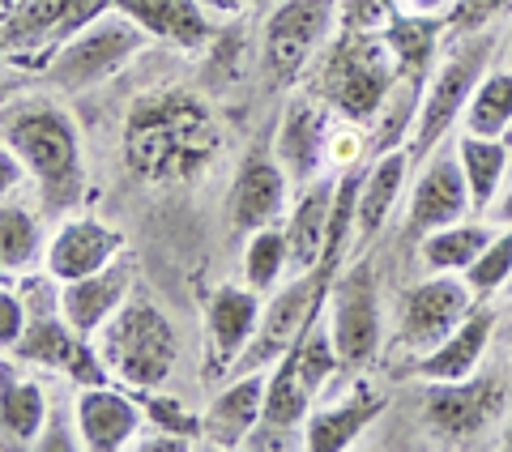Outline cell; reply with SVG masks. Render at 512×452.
Instances as JSON below:
<instances>
[{
  "mask_svg": "<svg viewBox=\"0 0 512 452\" xmlns=\"http://www.w3.org/2000/svg\"><path fill=\"white\" fill-rule=\"evenodd\" d=\"M116 9H124L137 26H146L154 39L184 47V52H197L214 39V26L197 0H116Z\"/></svg>",
  "mask_w": 512,
  "mask_h": 452,
  "instance_id": "24",
  "label": "cell"
},
{
  "mask_svg": "<svg viewBox=\"0 0 512 452\" xmlns=\"http://www.w3.org/2000/svg\"><path fill=\"white\" fill-rule=\"evenodd\" d=\"M5 145L26 163L47 214H69L86 197V158L77 124L52 103H26L5 116Z\"/></svg>",
  "mask_w": 512,
  "mask_h": 452,
  "instance_id": "3",
  "label": "cell"
},
{
  "mask_svg": "<svg viewBox=\"0 0 512 452\" xmlns=\"http://www.w3.org/2000/svg\"><path fill=\"white\" fill-rule=\"evenodd\" d=\"M406 171H410V154L406 150H384L372 171L363 175V188H359V209H355V231L359 239H376L384 231V222H389L397 197H402L406 188Z\"/></svg>",
  "mask_w": 512,
  "mask_h": 452,
  "instance_id": "25",
  "label": "cell"
},
{
  "mask_svg": "<svg viewBox=\"0 0 512 452\" xmlns=\"http://www.w3.org/2000/svg\"><path fill=\"white\" fill-rule=\"evenodd\" d=\"M9 354H18V359L35 363V367H47V371H60V376H69L77 384H107L111 380L103 359H99V350L90 346V337H82L69 320H64V312L30 316L22 342L13 346Z\"/></svg>",
  "mask_w": 512,
  "mask_h": 452,
  "instance_id": "10",
  "label": "cell"
},
{
  "mask_svg": "<svg viewBox=\"0 0 512 452\" xmlns=\"http://www.w3.org/2000/svg\"><path fill=\"white\" fill-rule=\"evenodd\" d=\"M43 252L47 244L39 218L26 205L5 197V209H0V265H5V273H26Z\"/></svg>",
  "mask_w": 512,
  "mask_h": 452,
  "instance_id": "31",
  "label": "cell"
},
{
  "mask_svg": "<svg viewBox=\"0 0 512 452\" xmlns=\"http://www.w3.org/2000/svg\"><path fill=\"white\" fill-rule=\"evenodd\" d=\"M500 444H504V448H508V452H512V418H508V423H504V427H500Z\"/></svg>",
  "mask_w": 512,
  "mask_h": 452,
  "instance_id": "42",
  "label": "cell"
},
{
  "mask_svg": "<svg viewBox=\"0 0 512 452\" xmlns=\"http://www.w3.org/2000/svg\"><path fill=\"white\" fill-rule=\"evenodd\" d=\"M265 389H269V376H261V371H239V380H231L227 389L205 406L201 440L214 448H244L265 414Z\"/></svg>",
  "mask_w": 512,
  "mask_h": 452,
  "instance_id": "19",
  "label": "cell"
},
{
  "mask_svg": "<svg viewBox=\"0 0 512 452\" xmlns=\"http://www.w3.org/2000/svg\"><path fill=\"white\" fill-rule=\"evenodd\" d=\"M457 158H461V171H466V184H470V201H474V214H487L495 205L504 188V175H508V150L500 137H478L466 133L457 145Z\"/></svg>",
  "mask_w": 512,
  "mask_h": 452,
  "instance_id": "28",
  "label": "cell"
},
{
  "mask_svg": "<svg viewBox=\"0 0 512 452\" xmlns=\"http://www.w3.org/2000/svg\"><path fill=\"white\" fill-rule=\"evenodd\" d=\"M495 239L491 226L483 222H453V226H440V231H427L423 235V265L431 273H466L478 256L487 252V244Z\"/></svg>",
  "mask_w": 512,
  "mask_h": 452,
  "instance_id": "29",
  "label": "cell"
},
{
  "mask_svg": "<svg viewBox=\"0 0 512 452\" xmlns=\"http://www.w3.org/2000/svg\"><path fill=\"white\" fill-rule=\"evenodd\" d=\"M389 18H393V9L384 5V0H338V26L342 30H372Z\"/></svg>",
  "mask_w": 512,
  "mask_h": 452,
  "instance_id": "38",
  "label": "cell"
},
{
  "mask_svg": "<svg viewBox=\"0 0 512 452\" xmlns=\"http://www.w3.org/2000/svg\"><path fill=\"white\" fill-rule=\"evenodd\" d=\"M141 423H146V406L116 384H82L73 401V431L90 452H120L137 444Z\"/></svg>",
  "mask_w": 512,
  "mask_h": 452,
  "instance_id": "13",
  "label": "cell"
},
{
  "mask_svg": "<svg viewBox=\"0 0 512 452\" xmlns=\"http://www.w3.org/2000/svg\"><path fill=\"white\" fill-rule=\"evenodd\" d=\"M384 39L393 47V60H397V77L402 86L419 94L427 73H431V60H436V43H440V22L431 13H393L389 26H384Z\"/></svg>",
  "mask_w": 512,
  "mask_h": 452,
  "instance_id": "26",
  "label": "cell"
},
{
  "mask_svg": "<svg viewBox=\"0 0 512 452\" xmlns=\"http://www.w3.org/2000/svg\"><path fill=\"white\" fill-rule=\"evenodd\" d=\"M512 128V69L483 73L466 107V133L478 137H504Z\"/></svg>",
  "mask_w": 512,
  "mask_h": 452,
  "instance_id": "32",
  "label": "cell"
},
{
  "mask_svg": "<svg viewBox=\"0 0 512 452\" xmlns=\"http://www.w3.org/2000/svg\"><path fill=\"white\" fill-rule=\"evenodd\" d=\"M329 333H333V346H338L342 367L372 363V354L380 346V299H376V282L367 269H350L333 286Z\"/></svg>",
  "mask_w": 512,
  "mask_h": 452,
  "instance_id": "11",
  "label": "cell"
},
{
  "mask_svg": "<svg viewBox=\"0 0 512 452\" xmlns=\"http://www.w3.org/2000/svg\"><path fill=\"white\" fill-rule=\"evenodd\" d=\"M128 286H133L128 261H111L107 269L90 273V278L64 282L60 286V312L82 337H94L128 303Z\"/></svg>",
  "mask_w": 512,
  "mask_h": 452,
  "instance_id": "21",
  "label": "cell"
},
{
  "mask_svg": "<svg viewBox=\"0 0 512 452\" xmlns=\"http://www.w3.org/2000/svg\"><path fill=\"white\" fill-rule=\"evenodd\" d=\"M508 278H512V226H508V231H495L487 252L466 269V282L478 290V299H483V295H500V290L508 286Z\"/></svg>",
  "mask_w": 512,
  "mask_h": 452,
  "instance_id": "35",
  "label": "cell"
},
{
  "mask_svg": "<svg viewBox=\"0 0 512 452\" xmlns=\"http://www.w3.org/2000/svg\"><path fill=\"white\" fill-rule=\"evenodd\" d=\"M338 26V0H282L265 22V69L278 86L308 73L320 43Z\"/></svg>",
  "mask_w": 512,
  "mask_h": 452,
  "instance_id": "6",
  "label": "cell"
},
{
  "mask_svg": "<svg viewBox=\"0 0 512 452\" xmlns=\"http://www.w3.org/2000/svg\"><path fill=\"white\" fill-rule=\"evenodd\" d=\"M384 5H389V9H397V5H402V0H384Z\"/></svg>",
  "mask_w": 512,
  "mask_h": 452,
  "instance_id": "43",
  "label": "cell"
},
{
  "mask_svg": "<svg viewBox=\"0 0 512 452\" xmlns=\"http://www.w3.org/2000/svg\"><path fill=\"white\" fill-rule=\"evenodd\" d=\"M508 56H512V43H508Z\"/></svg>",
  "mask_w": 512,
  "mask_h": 452,
  "instance_id": "46",
  "label": "cell"
},
{
  "mask_svg": "<svg viewBox=\"0 0 512 452\" xmlns=\"http://www.w3.org/2000/svg\"><path fill=\"white\" fill-rule=\"evenodd\" d=\"M414 5V13H440V9H448V0H410Z\"/></svg>",
  "mask_w": 512,
  "mask_h": 452,
  "instance_id": "41",
  "label": "cell"
},
{
  "mask_svg": "<svg viewBox=\"0 0 512 452\" xmlns=\"http://www.w3.org/2000/svg\"><path fill=\"white\" fill-rule=\"evenodd\" d=\"M504 295H508V299H512V278H508V286H504Z\"/></svg>",
  "mask_w": 512,
  "mask_h": 452,
  "instance_id": "44",
  "label": "cell"
},
{
  "mask_svg": "<svg viewBox=\"0 0 512 452\" xmlns=\"http://www.w3.org/2000/svg\"><path fill=\"white\" fill-rule=\"evenodd\" d=\"M9 5H13V0H5V9H9Z\"/></svg>",
  "mask_w": 512,
  "mask_h": 452,
  "instance_id": "45",
  "label": "cell"
},
{
  "mask_svg": "<svg viewBox=\"0 0 512 452\" xmlns=\"http://www.w3.org/2000/svg\"><path fill=\"white\" fill-rule=\"evenodd\" d=\"M154 35L146 26H137L124 9H111L103 13L94 26H86L77 39H69L60 52L47 60V82L60 86V90H90L107 82L111 73H120L128 60H133L141 47H146Z\"/></svg>",
  "mask_w": 512,
  "mask_h": 452,
  "instance_id": "5",
  "label": "cell"
},
{
  "mask_svg": "<svg viewBox=\"0 0 512 452\" xmlns=\"http://www.w3.org/2000/svg\"><path fill=\"white\" fill-rule=\"evenodd\" d=\"M286 188H291V175L282 171V163L274 154H248L235 171V184H231V222L235 231H261L269 226L282 205H286Z\"/></svg>",
  "mask_w": 512,
  "mask_h": 452,
  "instance_id": "20",
  "label": "cell"
},
{
  "mask_svg": "<svg viewBox=\"0 0 512 452\" xmlns=\"http://www.w3.org/2000/svg\"><path fill=\"white\" fill-rule=\"evenodd\" d=\"M504 406L500 380H453V384H431L423 401L427 427L444 435V440H470V435L487 431L495 414Z\"/></svg>",
  "mask_w": 512,
  "mask_h": 452,
  "instance_id": "15",
  "label": "cell"
},
{
  "mask_svg": "<svg viewBox=\"0 0 512 452\" xmlns=\"http://www.w3.org/2000/svg\"><path fill=\"white\" fill-rule=\"evenodd\" d=\"M491 325H495V312L491 308H474L461 325L444 337L440 346L423 350L414 376H423L431 384H453V380H470L478 363H483V350L491 342Z\"/></svg>",
  "mask_w": 512,
  "mask_h": 452,
  "instance_id": "22",
  "label": "cell"
},
{
  "mask_svg": "<svg viewBox=\"0 0 512 452\" xmlns=\"http://www.w3.org/2000/svg\"><path fill=\"white\" fill-rule=\"evenodd\" d=\"M222 150L218 124L188 90H154L128 107L124 167L141 184H188Z\"/></svg>",
  "mask_w": 512,
  "mask_h": 452,
  "instance_id": "1",
  "label": "cell"
},
{
  "mask_svg": "<svg viewBox=\"0 0 512 452\" xmlns=\"http://www.w3.org/2000/svg\"><path fill=\"white\" fill-rule=\"evenodd\" d=\"M333 269V265H329ZM329 269L325 273H316L308 269L303 278H295L286 290H278L274 299L265 303V316H261V329H256L252 337V346L239 354V363L235 371H261L269 363H278L286 350H291L303 329L316 320L320 312V295H325V286H329Z\"/></svg>",
  "mask_w": 512,
  "mask_h": 452,
  "instance_id": "8",
  "label": "cell"
},
{
  "mask_svg": "<svg viewBox=\"0 0 512 452\" xmlns=\"http://www.w3.org/2000/svg\"><path fill=\"white\" fill-rule=\"evenodd\" d=\"M308 414H312V393H308V384H303V376H299L291 350H286L282 359H278V367L269 371L261 423L282 427V431H295L299 423H308Z\"/></svg>",
  "mask_w": 512,
  "mask_h": 452,
  "instance_id": "30",
  "label": "cell"
},
{
  "mask_svg": "<svg viewBox=\"0 0 512 452\" xmlns=\"http://www.w3.org/2000/svg\"><path fill=\"white\" fill-rule=\"evenodd\" d=\"M0 431L5 444H35L47 431V397L35 380H18L13 376V354L5 363V393H0Z\"/></svg>",
  "mask_w": 512,
  "mask_h": 452,
  "instance_id": "27",
  "label": "cell"
},
{
  "mask_svg": "<svg viewBox=\"0 0 512 452\" xmlns=\"http://www.w3.org/2000/svg\"><path fill=\"white\" fill-rule=\"evenodd\" d=\"M291 269V239H286V226L274 231V226H261V231L248 235L244 248V282L256 290V295H269L282 273Z\"/></svg>",
  "mask_w": 512,
  "mask_h": 452,
  "instance_id": "33",
  "label": "cell"
},
{
  "mask_svg": "<svg viewBox=\"0 0 512 452\" xmlns=\"http://www.w3.org/2000/svg\"><path fill=\"white\" fill-rule=\"evenodd\" d=\"M487 39L457 47L453 56L440 64V73L431 77L427 86V99L414 116V137H410V154H427L436 150L440 137L461 120V111L470 107V94L474 86L483 82V64H487Z\"/></svg>",
  "mask_w": 512,
  "mask_h": 452,
  "instance_id": "7",
  "label": "cell"
},
{
  "mask_svg": "<svg viewBox=\"0 0 512 452\" xmlns=\"http://www.w3.org/2000/svg\"><path fill=\"white\" fill-rule=\"evenodd\" d=\"M384 414V397L376 389H355L338 406H320L303 423V444L312 452H342Z\"/></svg>",
  "mask_w": 512,
  "mask_h": 452,
  "instance_id": "23",
  "label": "cell"
},
{
  "mask_svg": "<svg viewBox=\"0 0 512 452\" xmlns=\"http://www.w3.org/2000/svg\"><path fill=\"white\" fill-rule=\"evenodd\" d=\"M291 359H295L299 376H303V384H308L312 397L325 389V384L333 380V371L342 367L338 346H333V333H329V325H320V320H312V325L303 329V337L291 346Z\"/></svg>",
  "mask_w": 512,
  "mask_h": 452,
  "instance_id": "34",
  "label": "cell"
},
{
  "mask_svg": "<svg viewBox=\"0 0 512 452\" xmlns=\"http://www.w3.org/2000/svg\"><path fill=\"white\" fill-rule=\"evenodd\" d=\"M261 295L244 286H218L210 303H205V337H210V363L214 367H235L239 354L252 346L256 329H261Z\"/></svg>",
  "mask_w": 512,
  "mask_h": 452,
  "instance_id": "17",
  "label": "cell"
},
{
  "mask_svg": "<svg viewBox=\"0 0 512 452\" xmlns=\"http://www.w3.org/2000/svg\"><path fill=\"white\" fill-rule=\"evenodd\" d=\"M478 290L466 282V273H436L402 295V329L397 342L410 350H431L474 312Z\"/></svg>",
  "mask_w": 512,
  "mask_h": 452,
  "instance_id": "9",
  "label": "cell"
},
{
  "mask_svg": "<svg viewBox=\"0 0 512 452\" xmlns=\"http://www.w3.org/2000/svg\"><path fill=\"white\" fill-rule=\"evenodd\" d=\"M26 325H30V312L22 303V290L5 286V290H0V342H5V354L22 342Z\"/></svg>",
  "mask_w": 512,
  "mask_h": 452,
  "instance_id": "37",
  "label": "cell"
},
{
  "mask_svg": "<svg viewBox=\"0 0 512 452\" xmlns=\"http://www.w3.org/2000/svg\"><path fill=\"white\" fill-rule=\"evenodd\" d=\"M120 252H124V235L116 226H107L99 218H69L47 239L43 269L64 286V282H77V278H90V273L107 269Z\"/></svg>",
  "mask_w": 512,
  "mask_h": 452,
  "instance_id": "16",
  "label": "cell"
},
{
  "mask_svg": "<svg viewBox=\"0 0 512 452\" xmlns=\"http://www.w3.org/2000/svg\"><path fill=\"white\" fill-rule=\"evenodd\" d=\"M197 440H184V435H171V431H158L150 435V440H137V448H146V452H188Z\"/></svg>",
  "mask_w": 512,
  "mask_h": 452,
  "instance_id": "40",
  "label": "cell"
},
{
  "mask_svg": "<svg viewBox=\"0 0 512 452\" xmlns=\"http://www.w3.org/2000/svg\"><path fill=\"white\" fill-rule=\"evenodd\" d=\"M69 13L73 0H13L5 9V26H0L5 60L22 64V69H47V60L73 39Z\"/></svg>",
  "mask_w": 512,
  "mask_h": 452,
  "instance_id": "12",
  "label": "cell"
},
{
  "mask_svg": "<svg viewBox=\"0 0 512 452\" xmlns=\"http://www.w3.org/2000/svg\"><path fill=\"white\" fill-rule=\"evenodd\" d=\"M141 406H146V418L154 423V431H171V435H184V440H201V414H192L180 397H163L154 393L141 397Z\"/></svg>",
  "mask_w": 512,
  "mask_h": 452,
  "instance_id": "36",
  "label": "cell"
},
{
  "mask_svg": "<svg viewBox=\"0 0 512 452\" xmlns=\"http://www.w3.org/2000/svg\"><path fill=\"white\" fill-rule=\"evenodd\" d=\"M500 5H504V0H461V5H457V22H466V26H487Z\"/></svg>",
  "mask_w": 512,
  "mask_h": 452,
  "instance_id": "39",
  "label": "cell"
},
{
  "mask_svg": "<svg viewBox=\"0 0 512 452\" xmlns=\"http://www.w3.org/2000/svg\"><path fill=\"white\" fill-rule=\"evenodd\" d=\"M466 214H474V201H470V184H466V171H461V158L436 154L410 192V226L427 235V231H440V226L461 222Z\"/></svg>",
  "mask_w": 512,
  "mask_h": 452,
  "instance_id": "18",
  "label": "cell"
},
{
  "mask_svg": "<svg viewBox=\"0 0 512 452\" xmlns=\"http://www.w3.org/2000/svg\"><path fill=\"white\" fill-rule=\"evenodd\" d=\"M333 111L316 99V94H303L291 107L282 111V124H278V137H274V158L282 163V171L291 175V184H312L320 167L329 158V145H333V128H329Z\"/></svg>",
  "mask_w": 512,
  "mask_h": 452,
  "instance_id": "14",
  "label": "cell"
},
{
  "mask_svg": "<svg viewBox=\"0 0 512 452\" xmlns=\"http://www.w3.org/2000/svg\"><path fill=\"white\" fill-rule=\"evenodd\" d=\"M94 350H99L111 380H120L133 393H150L171 376L175 354H180V337H175L163 308H154L150 299H128L94 333Z\"/></svg>",
  "mask_w": 512,
  "mask_h": 452,
  "instance_id": "4",
  "label": "cell"
},
{
  "mask_svg": "<svg viewBox=\"0 0 512 452\" xmlns=\"http://www.w3.org/2000/svg\"><path fill=\"white\" fill-rule=\"evenodd\" d=\"M397 82L402 77H397L393 47L372 30H342L308 64V94L350 124H372L389 107Z\"/></svg>",
  "mask_w": 512,
  "mask_h": 452,
  "instance_id": "2",
  "label": "cell"
}]
</instances>
